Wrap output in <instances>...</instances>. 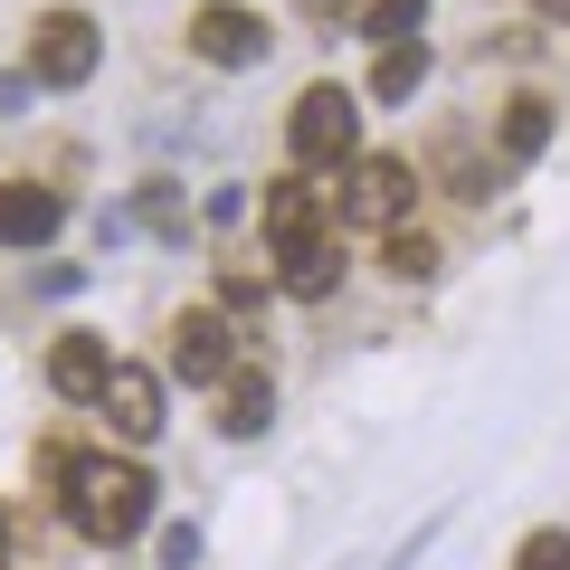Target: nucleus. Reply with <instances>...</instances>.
<instances>
[{
	"mask_svg": "<svg viewBox=\"0 0 570 570\" xmlns=\"http://www.w3.org/2000/svg\"><path fill=\"white\" fill-rule=\"evenodd\" d=\"M343 285V238H305V247H285V295H333Z\"/></svg>",
	"mask_w": 570,
	"mask_h": 570,
	"instance_id": "obj_12",
	"label": "nucleus"
},
{
	"mask_svg": "<svg viewBox=\"0 0 570 570\" xmlns=\"http://www.w3.org/2000/svg\"><path fill=\"white\" fill-rule=\"evenodd\" d=\"M266 419H276V381H266V362H238L219 381V428L228 438H266Z\"/></svg>",
	"mask_w": 570,
	"mask_h": 570,
	"instance_id": "obj_10",
	"label": "nucleus"
},
{
	"mask_svg": "<svg viewBox=\"0 0 570 570\" xmlns=\"http://www.w3.org/2000/svg\"><path fill=\"white\" fill-rule=\"evenodd\" d=\"M285 142H295V163L305 171H352L362 163V96L352 86H305L295 96V124H285Z\"/></svg>",
	"mask_w": 570,
	"mask_h": 570,
	"instance_id": "obj_2",
	"label": "nucleus"
},
{
	"mask_svg": "<svg viewBox=\"0 0 570 570\" xmlns=\"http://www.w3.org/2000/svg\"><path fill=\"white\" fill-rule=\"evenodd\" d=\"M419 29H428V0H371V10H362V39L371 48H419Z\"/></svg>",
	"mask_w": 570,
	"mask_h": 570,
	"instance_id": "obj_13",
	"label": "nucleus"
},
{
	"mask_svg": "<svg viewBox=\"0 0 570 570\" xmlns=\"http://www.w3.org/2000/svg\"><path fill=\"white\" fill-rule=\"evenodd\" d=\"M200 523H163V570H200Z\"/></svg>",
	"mask_w": 570,
	"mask_h": 570,
	"instance_id": "obj_19",
	"label": "nucleus"
},
{
	"mask_svg": "<svg viewBox=\"0 0 570 570\" xmlns=\"http://www.w3.org/2000/svg\"><path fill=\"white\" fill-rule=\"evenodd\" d=\"M96 409L115 419L124 448H153V438H163V381H153L142 362H115V381L96 390Z\"/></svg>",
	"mask_w": 570,
	"mask_h": 570,
	"instance_id": "obj_7",
	"label": "nucleus"
},
{
	"mask_svg": "<svg viewBox=\"0 0 570 570\" xmlns=\"http://www.w3.org/2000/svg\"><path fill=\"white\" fill-rule=\"evenodd\" d=\"M67 523H77L96 551L142 542V532H153V475L115 466V456H77V475H67Z\"/></svg>",
	"mask_w": 570,
	"mask_h": 570,
	"instance_id": "obj_1",
	"label": "nucleus"
},
{
	"mask_svg": "<svg viewBox=\"0 0 570 570\" xmlns=\"http://www.w3.org/2000/svg\"><path fill=\"white\" fill-rule=\"evenodd\" d=\"M190 58L257 67L266 58V20H257V10H238V0H200V10H190Z\"/></svg>",
	"mask_w": 570,
	"mask_h": 570,
	"instance_id": "obj_6",
	"label": "nucleus"
},
{
	"mask_svg": "<svg viewBox=\"0 0 570 570\" xmlns=\"http://www.w3.org/2000/svg\"><path fill=\"white\" fill-rule=\"evenodd\" d=\"M513 570H570V532H532V542L513 551Z\"/></svg>",
	"mask_w": 570,
	"mask_h": 570,
	"instance_id": "obj_18",
	"label": "nucleus"
},
{
	"mask_svg": "<svg viewBox=\"0 0 570 570\" xmlns=\"http://www.w3.org/2000/svg\"><path fill=\"white\" fill-rule=\"evenodd\" d=\"M67 228V200L39 181H0V247H48Z\"/></svg>",
	"mask_w": 570,
	"mask_h": 570,
	"instance_id": "obj_9",
	"label": "nucleus"
},
{
	"mask_svg": "<svg viewBox=\"0 0 570 570\" xmlns=\"http://www.w3.org/2000/svg\"><path fill=\"white\" fill-rule=\"evenodd\" d=\"M333 10H352V0H305V20H333Z\"/></svg>",
	"mask_w": 570,
	"mask_h": 570,
	"instance_id": "obj_22",
	"label": "nucleus"
},
{
	"mask_svg": "<svg viewBox=\"0 0 570 570\" xmlns=\"http://www.w3.org/2000/svg\"><path fill=\"white\" fill-rule=\"evenodd\" d=\"M105 381H115V343L105 333H58L48 343V390L58 400H96Z\"/></svg>",
	"mask_w": 570,
	"mask_h": 570,
	"instance_id": "obj_8",
	"label": "nucleus"
},
{
	"mask_svg": "<svg viewBox=\"0 0 570 570\" xmlns=\"http://www.w3.org/2000/svg\"><path fill=\"white\" fill-rule=\"evenodd\" d=\"M542 142H551V105L542 96H513L504 105V163H542Z\"/></svg>",
	"mask_w": 570,
	"mask_h": 570,
	"instance_id": "obj_14",
	"label": "nucleus"
},
{
	"mask_svg": "<svg viewBox=\"0 0 570 570\" xmlns=\"http://www.w3.org/2000/svg\"><path fill=\"white\" fill-rule=\"evenodd\" d=\"M96 58H105V39H96V20H86V10H48L39 39H29V77L58 86V96L96 77Z\"/></svg>",
	"mask_w": 570,
	"mask_h": 570,
	"instance_id": "obj_3",
	"label": "nucleus"
},
{
	"mask_svg": "<svg viewBox=\"0 0 570 570\" xmlns=\"http://www.w3.org/2000/svg\"><path fill=\"white\" fill-rule=\"evenodd\" d=\"M419 77H428V39H419V48H381L371 96H381V105H409V96H419Z\"/></svg>",
	"mask_w": 570,
	"mask_h": 570,
	"instance_id": "obj_15",
	"label": "nucleus"
},
{
	"mask_svg": "<svg viewBox=\"0 0 570 570\" xmlns=\"http://www.w3.org/2000/svg\"><path fill=\"white\" fill-rule=\"evenodd\" d=\"M228 371H238V333H228V314H219V305H190L181 324H171V381L219 390Z\"/></svg>",
	"mask_w": 570,
	"mask_h": 570,
	"instance_id": "obj_4",
	"label": "nucleus"
},
{
	"mask_svg": "<svg viewBox=\"0 0 570 570\" xmlns=\"http://www.w3.org/2000/svg\"><path fill=\"white\" fill-rule=\"evenodd\" d=\"M219 305H228V314H257V305H266V276H247V266H228V276H219Z\"/></svg>",
	"mask_w": 570,
	"mask_h": 570,
	"instance_id": "obj_20",
	"label": "nucleus"
},
{
	"mask_svg": "<svg viewBox=\"0 0 570 570\" xmlns=\"http://www.w3.org/2000/svg\"><path fill=\"white\" fill-rule=\"evenodd\" d=\"M324 190L305 181V171H285V181H266V238L276 247H305V238H324Z\"/></svg>",
	"mask_w": 570,
	"mask_h": 570,
	"instance_id": "obj_11",
	"label": "nucleus"
},
{
	"mask_svg": "<svg viewBox=\"0 0 570 570\" xmlns=\"http://www.w3.org/2000/svg\"><path fill=\"white\" fill-rule=\"evenodd\" d=\"M428 542H438V523H419V532H409V542L390 551V570H419V551H428Z\"/></svg>",
	"mask_w": 570,
	"mask_h": 570,
	"instance_id": "obj_21",
	"label": "nucleus"
},
{
	"mask_svg": "<svg viewBox=\"0 0 570 570\" xmlns=\"http://www.w3.org/2000/svg\"><path fill=\"white\" fill-rule=\"evenodd\" d=\"M142 228H153V238H190V219H181V190L171 181H142V209H134Z\"/></svg>",
	"mask_w": 570,
	"mask_h": 570,
	"instance_id": "obj_17",
	"label": "nucleus"
},
{
	"mask_svg": "<svg viewBox=\"0 0 570 570\" xmlns=\"http://www.w3.org/2000/svg\"><path fill=\"white\" fill-rule=\"evenodd\" d=\"M409 219V163L400 153H362L343 171V228H400Z\"/></svg>",
	"mask_w": 570,
	"mask_h": 570,
	"instance_id": "obj_5",
	"label": "nucleus"
},
{
	"mask_svg": "<svg viewBox=\"0 0 570 570\" xmlns=\"http://www.w3.org/2000/svg\"><path fill=\"white\" fill-rule=\"evenodd\" d=\"M0 561H10V532H0Z\"/></svg>",
	"mask_w": 570,
	"mask_h": 570,
	"instance_id": "obj_24",
	"label": "nucleus"
},
{
	"mask_svg": "<svg viewBox=\"0 0 570 570\" xmlns=\"http://www.w3.org/2000/svg\"><path fill=\"white\" fill-rule=\"evenodd\" d=\"M542 20H561V29H570V0H542Z\"/></svg>",
	"mask_w": 570,
	"mask_h": 570,
	"instance_id": "obj_23",
	"label": "nucleus"
},
{
	"mask_svg": "<svg viewBox=\"0 0 570 570\" xmlns=\"http://www.w3.org/2000/svg\"><path fill=\"white\" fill-rule=\"evenodd\" d=\"M381 266H390L400 285H428V276H438V238H428V228H390Z\"/></svg>",
	"mask_w": 570,
	"mask_h": 570,
	"instance_id": "obj_16",
	"label": "nucleus"
}]
</instances>
